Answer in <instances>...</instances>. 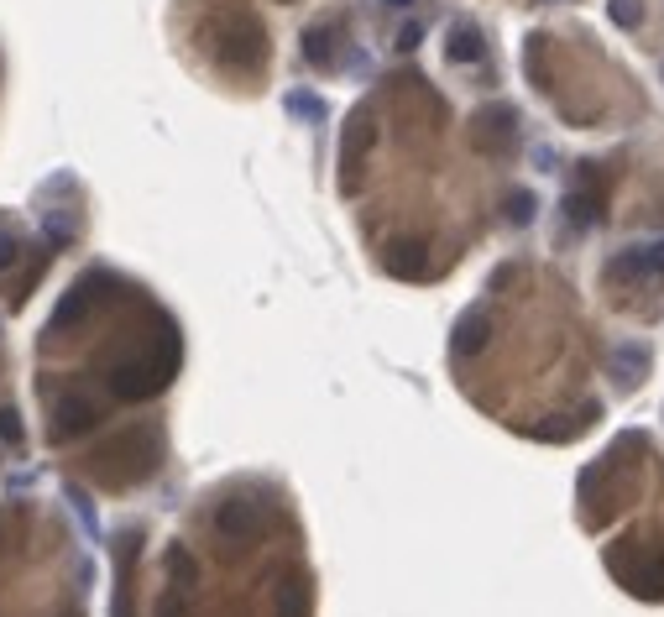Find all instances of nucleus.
Instances as JSON below:
<instances>
[{
    "label": "nucleus",
    "instance_id": "nucleus-1",
    "mask_svg": "<svg viewBox=\"0 0 664 617\" xmlns=\"http://www.w3.org/2000/svg\"><path fill=\"white\" fill-rule=\"evenodd\" d=\"M204 48L220 68H231V74H257L267 63V32L262 21H251L246 11H220L204 21Z\"/></svg>",
    "mask_w": 664,
    "mask_h": 617
},
{
    "label": "nucleus",
    "instance_id": "nucleus-2",
    "mask_svg": "<svg viewBox=\"0 0 664 617\" xmlns=\"http://www.w3.org/2000/svg\"><path fill=\"white\" fill-rule=\"evenodd\" d=\"M210 529L231 544H246L262 534V502H246V497H225L210 508Z\"/></svg>",
    "mask_w": 664,
    "mask_h": 617
},
{
    "label": "nucleus",
    "instance_id": "nucleus-3",
    "mask_svg": "<svg viewBox=\"0 0 664 617\" xmlns=\"http://www.w3.org/2000/svg\"><path fill=\"white\" fill-rule=\"evenodd\" d=\"M89 424H100V408L95 398H84V393H63L53 403V419H48V440L63 445V440H74V434H84Z\"/></svg>",
    "mask_w": 664,
    "mask_h": 617
},
{
    "label": "nucleus",
    "instance_id": "nucleus-4",
    "mask_svg": "<svg viewBox=\"0 0 664 617\" xmlns=\"http://www.w3.org/2000/svg\"><path fill=\"white\" fill-rule=\"evenodd\" d=\"M471 136H476V147H482V152H508V147H513V136H518L513 105H487L482 116L471 121Z\"/></svg>",
    "mask_w": 664,
    "mask_h": 617
},
{
    "label": "nucleus",
    "instance_id": "nucleus-5",
    "mask_svg": "<svg viewBox=\"0 0 664 617\" xmlns=\"http://www.w3.org/2000/svg\"><path fill=\"white\" fill-rule=\"evenodd\" d=\"M607 278L612 283H628V278H664V241H649V246H633L623 257L607 262Z\"/></svg>",
    "mask_w": 664,
    "mask_h": 617
},
{
    "label": "nucleus",
    "instance_id": "nucleus-6",
    "mask_svg": "<svg viewBox=\"0 0 664 617\" xmlns=\"http://www.w3.org/2000/svg\"><path fill=\"white\" fill-rule=\"evenodd\" d=\"M377 142V131H372V116L366 110H356L351 126H346V142H340V168H346V189H356V168H361V157L366 147Z\"/></svg>",
    "mask_w": 664,
    "mask_h": 617
},
{
    "label": "nucleus",
    "instance_id": "nucleus-7",
    "mask_svg": "<svg viewBox=\"0 0 664 617\" xmlns=\"http://www.w3.org/2000/svg\"><path fill=\"white\" fill-rule=\"evenodd\" d=\"M299 53H304L309 68H330L335 63V27L330 21H314V27L304 32V42H299Z\"/></svg>",
    "mask_w": 664,
    "mask_h": 617
},
{
    "label": "nucleus",
    "instance_id": "nucleus-8",
    "mask_svg": "<svg viewBox=\"0 0 664 617\" xmlns=\"http://www.w3.org/2000/svg\"><path fill=\"white\" fill-rule=\"evenodd\" d=\"M482 53H487V48H482V32H476L471 21H455V27H450V42H445V58H450V63H476Z\"/></svg>",
    "mask_w": 664,
    "mask_h": 617
},
{
    "label": "nucleus",
    "instance_id": "nucleus-9",
    "mask_svg": "<svg viewBox=\"0 0 664 617\" xmlns=\"http://www.w3.org/2000/svg\"><path fill=\"white\" fill-rule=\"evenodd\" d=\"M482 346H487V314L476 309V314H466L461 325H455V351L471 356V351H482Z\"/></svg>",
    "mask_w": 664,
    "mask_h": 617
},
{
    "label": "nucleus",
    "instance_id": "nucleus-10",
    "mask_svg": "<svg viewBox=\"0 0 664 617\" xmlns=\"http://www.w3.org/2000/svg\"><path fill=\"white\" fill-rule=\"evenodd\" d=\"M424 246H414V241H403V246H393L387 251V272H398V278H424V257H419Z\"/></svg>",
    "mask_w": 664,
    "mask_h": 617
},
{
    "label": "nucleus",
    "instance_id": "nucleus-11",
    "mask_svg": "<svg viewBox=\"0 0 664 617\" xmlns=\"http://www.w3.org/2000/svg\"><path fill=\"white\" fill-rule=\"evenodd\" d=\"M565 215H570V225H591L602 210H597V194H586V189H570L565 194Z\"/></svg>",
    "mask_w": 664,
    "mask_h": 617
},
{
    "label": "nucleus",
    "instance_id": "nucleus-12",
    "mask_svg": "<svg viewBox=\"0 0 664 617\" xmlns=\"http://www.w3.org/2000/svg\"><path fill=\"white\" fill-rule=\"evenodd\" d=\"M607 16H612L623 32H633L638 21H644V0H607Z\"/></svg>",
    "mask_w": 664,
    "mask_h": 617
},
{
    "label": "nucleus",
    "instance_id": "nucleus-13",
    "mask_svg": "<svg viewBox=\"0 0 664 617\" xmlns=\"http://www.w3.org/2000/svg\"><path fill=\"white\" fill-rule=\"evenodd\" d=\"M288 110H293V116L319 121V116H325V100H319V95H304V89H299V95H288Z\"/></svg>",
    "mask_w": 664,
    "mask_h": 617
},
{
    "label": "nucleus",
    "instance_id": "nucleus-14",
    "mask_svg": "<svg viewBox=\"0 0 664 617\" xmlns=\"http://www.w3.org/2000/svg\"><path fill=\"white\" fill-rule=\"evenodd\" d=\"M529 215H534V194H513V199H508V220H513V225H523Z\"/></svg>",
    "mask_w": 664,
    "mask_h": 617
},
{
    "label": "nucleus",
    "instance_id": "nucleus-15",
    "mask_svg": "<svg viewBox=\"0 0 664 617\" xmlns=\"http://www.w3.org/2000/svg\"><path fill=\"white\" fill-rule=\"evenodd\" d=\"M419 37H424V27H419V21H408V27L398 32V48L408 53V48H419Z\"/></svg>",
    "mask_w": 664,
    "mask_h": 617
},
{
    "label": "nucleus",
    "instance_id": "nucleus-16",
    "mask_svg": "<svg viewBox=\"0 0 664 617\" xmlns=\"http://www.w3.org/2000/svg\"><path fill=\"white\" fill-rule=\"evenodd\" d=\"M16 257H21V241L16 236H0V267H11Z\"/></svg>",
    "mask_w": 664,
    "mask_h": 617
},
{
    "label": "nucleus",
    "instance_id": "nucleus-17",
    "mask_svg": "<svg viewBox=\"0 0 664 617\" xmlns=\"http://www.w3.org/2000/svg\"><path fill=\"white\" fill-rule=\"evenodd\" d=\"M0 434H6V440H16V434H21V429H16V414H11V408H0Z\"/></svg>",
    "mask_w": 664,
    "mask_h": 617
},
{
    "label": "nucleus",
    "instance_id": "nucleus-18",
    "mask_svg": "<svg viewBox=\"0 0 664 617\" xmlns=\"http://www.w3.org/2000/svg\"><path fill=\"white\" fill-rule=\"evenodd\" d=\"M387 6H414V0H387Z\"/></svg>",
    "mask_w": 664,
    "mask_h": 617
}]
</instances>
